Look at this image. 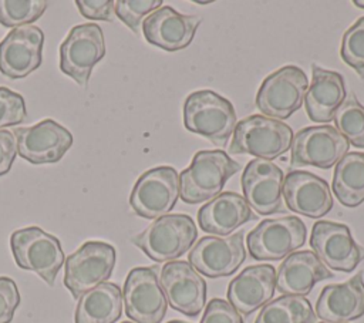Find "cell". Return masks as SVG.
Listing matches in <instances>:
<instances>
[{
    "instance_id": "1",
    "label": "cell",
    "mask_w": 364,
    "mask_h": 323,
    "mask_svg": "<svg viewBox=\"0 0 364 323\" xmlns=\"http://www.w3.org/2000/svg\"><path fill=\"white\" fill-rule=\"evenodd\" d=\"M239 169L240 164L222 149L198 151L191 165L179 174V196L186 203L213 199Z\"/></svg>"
},
{
    "instance_id": "2",
    "label": "cell",
    "mask_w": 364,
    "mask_h": 323,
    "mask_svg": "<svg viewBox=\"0 0 364 323\" xmlns=\"http://www.w3.org/2000/svg\"><path fill=\"white\" fill-rule=\"evenodd\" d=\"M237 124L233 104L210 90L195 91L183 104V125L218 147H225Z\"/></svg>"
},
{
    "instance_id": "3",
    "label": "cell",
    "mask_w": 364,
    "mask_h": 323,
    "mask_svg": "<svg viewBox=\"0 0 364 323\" xmlns=\"http://www.w3.org/2000/svg\"><path fill=\"white\" fill-rule=\"evenodd\" d=\"M198 238L193 219L185 213H168L155 219L131 242L154 262H172L192 248Z\"/></svg>"
},
{
    "instance_id": "4",
    "label": "cell",
    "mask_w": 364,
    "mask_h": 323,
    "mask_svg": "<svg viewBox=\"0 0 364 323\" xmlns=\"http://www.w3.org/2000/svg\"><path fill=\"white\" fill-rule=\"evenodd\" d=\"M291 141L293 129L287 124L255 114L236 124L229 154H247L272 161L287 152Z\"/></svg>"
},
{
    "instance_id": "5",
    "label": "cell",
    "mask_w": 364,
    "mask_h": 323,
    "mask_svg": "<svg viewBox=\"0 0 364 323\" xmlns=\"http://www.w3.org/2000/svg\"><path fill=\"white\" fill-rule=\"evenodd\" d=\"M10 249L18 268L36 272L53 286L64 263L60 240L38 226L17 229L10 236Z\"/></svg>"
},
{
    "instance_id": "6",
    "label": "cell",
    "mask_w": 364,
    "mask_h": 323,
    "mask_svg": "<svg viewBox=\"0 0 364 323\" xmlns=\"http://www.w3.org/2000/svg\"><path fill=\"white\" fill-rule=\"evenodd\" d=\"M115 248L102 240H87L65 259L64 285L74 299L104 283L112 275Z\"/></svg>"
},
{
    "instance_id": "7",
    "label": "cell",
    "mask_w": 364,
    "mask_h": 323,
    "mask_svg": "<svg viewBox=\"0 0 364 323\" xmlns=\"http://www.w3.org/2000/svg\"><path fill=\"white\" fill-rule=\"evenodd\" d=\"M307 88L306 73L296 65H284L263 80L255 102L264 117L287 120L304 102Z\"/></svg>"
},
{
    "instance_id": "8",
    "label": "cell",
    "mask_w": 364,
    "mask_h": 323,
    "mask_svg": "<svg viewBox=\"0 0 364 323\" xmlns=\"http://www.w3.org/2000/svg\"><path fill=\"white\" fill-rule=\"evenodd\" d=\"M307 229L297 216H282L264 219L246 236L250 256L256 260H279L306 242Z\"/></svg>"
},
{
    "instance_id": "9",
    "label": "cell",
    "mask_w": 364,
    "mask_h": 323,
    "mask_svg": "<svg viewBox=\"0 0 364 323\" xmlns=\"http://www.w3.org/2000/svg\"><path fill=\"white\" fill-rule=\"evenodd\" d=\"M179 198V174L173 166L161 165L145 171L135 182L129 205L145 219H158L168 215Z\"/></svg>"
},
{
    "instance_id": "10",
    "label": "cell",
    "mask_w": 364,
    "mask_h": 323,
    "mask_svg": "<svg viewBox=\"0 0 364 323\" xmlns=\"http://www.w3.org/2000/svg\"><path fill=\"white\" fill-rule=\"evenodd\" d=\"M105 55V41L98 24L74 26L60 46V68L78 85L88 84L94 65Z\"/></svg>"
},
{
    "instance_id": "11",
    "label": "cell",
    "mask_w": 364,
    "mask_h": 323,
    "mask_svg": "<svg viewBox=\"0 0 364 323\" xmlns=\"http://www.w3.org/2000/svg\"><path fill=\"white\" fill-rule=\"evenodd\" d=\"M122 302L125 314L135 323H161L166 314L168 302L159 283L156 268L141 266L129 270Z\"/></svg>"
},
{
    "instance_id": "12",
    "label": "cell",
    "mask_w": 364,
    "mask_h": 323,
    "mask_svg": "<svg viewBox=\"0 0 364 323\" xmlns=\"http://www.w3.org/2000/svg\"><path fill=\"white\" fill-rule=\"evenodd\" d=\"M348 141L331 125L306 127L293 135L291 166H317L328 169L334 166L347 152Z\"/></svg>"
},
{
    "instance_id": "13",
    "label": "cell",
    "mask_w": 364,
    "mask_h": 323,
    "mask_svg": "<svg viewBox=\"0 0 364 323\" xmlns=\"http://www.w3.org/2000/svg\"><path fill=\"white\" fill-rule=\"evenodd\" d=\"M246 259L243 232L228 236H203L188 255L189 265L210 279L233 275Z\"/></svg>"
},
{
    "instance_id": "14",
    "label": "cell",
    "mask_w": 364,
    "mask_h": 323,
    "mask_svg": "<svg viewBox=\"0 0 364 323\" xmlns=\"http://www.w3.org/2000/svg\"><path fill=\"white\" fill-rule=\"evenodd\" d=\"M310 246L333 270L348 273L364 260V248L353 239L350 228L344 223L317 221L311 229Z\"/></svg>"
},
{
    "instance_id": "15",
    "label": "cell",
    "mask_w": 364,
    "mask_h": 323,
    "mask_svg": "<svg viewBox=\"0 0 364 323\" xmlns=\"http://www.w3.org/2000/svg\"><path fill=\"white\" fill-rule=\"evenodd\" d=\"M13 134L18 155L36 165L60 161L73 145V134L51 118L31 127H18Z\"/></svg>"
},
{
    "instance_id": "16",
    "label": "cell",
    "mask_w": 364,
    "mask_h": 323,
    "mask_svg": "<svg viewBox=\"0 0 364 323\" xmlns=\"http://www.w3.org/2000/svg\"><path fill=\"white\" fill-rule=\"evenodd\" d=\"M159 283L169 306L188 316H198L206 302L205 279L185 260H172L162 266Z\"/></svg>"
},
{
    "instance_id": "17",
    "label": "cell",
    "mask_w": 364,
    "mask_h": 323,
    "mask_svg": "<svg viewBox=\"0 0 364 323\" xmlns=\"http://www.w3.org/2000/svg\"><path fill=\"white\" fill-rule=\"evenodd\" d=\"M243 198L259 215H272L283 211L284 174L272 161L255 158L242 174Z\"/></svg>"
},
{
    "instance_id": "18",
    "label": "cell",
    "mask_w": 364,
    "mask_h": 323,
    "mask_svg": "<svg viewBox=\"0 0 364 323\" xmlns=\"http://www.w3.org/2000/svg\"><path fill=\"white\" fill-rule=\"evenodd\" d=\"M44 33L37 26L13 28L0 41V73L9 78H24L41 64Z\"/></svg>"
},
{
    "instance_id": "19",
    "label": "cell",
    "mask_w": 364,
    "mask_h": 323,
    "mask_svg": "<svg viewBox=\"0 0 364 323\" xmlns=\"http://www.w3.org/2000/svg\"><path fill=\"white\" fill-rule=\"evenodd\" d=\"M282 194L291 212L307 218H321L333 208L328 184L309 171H290L284 176Z\"/></svg>"
},
{
    "instance_id": "20",
    "label": "cell",
    "mask_w": 364,
    "mask_h": 323,
    "mask_svg": "<svg viewBox=\"0 0 364 323\" xmlns=\"http://www.w3.org/2000/svg\"><path fill=\"white\" fill-rule=\"evenodd\" d=\"M200 18L181 14L171 6H164L145 17L142 33L145 40L165 51H178L188 47L196 33Z\"/></svg>"
},
{
    "instance_id": "21",
    "label": "cell",
    "mask_w": 364,
    "mask_h": 323,
    "mask_svg": "<svg viewBox=\"0 0 364 323\" xmlns=\"http://www.w3.org/2000/svg\"><path fill=\"white\" fill-rule=\"evenodd\" d=\"M276 290V269L272 265L245 268L228 286L229 303L245 316L270 302Z\"/></svg>"
},
{
    "instance_id": "22",
    "label": "cell",
    "mask_w": 364,
    "mask_h": 323,
    "mask_svg": "<svg viewBox=\"0 0 364 323\" xmlns=\"http://www.w3.org/2000/svg\"><path fill=\"white\" fill-rule=\"evenodd\" d=\"M364 314L363 272L344 283L327 285L316 302V316L328 323H347Z\"/></svg>"
},
{
    "instance_id": "23",
    "label": "cell",
    "mask_w": 364,
    "mask_h": 323,
    "mask_svg": "<svg viewBox=\"0 0 364 323\" xmlns=\"http://www.w3.org/2000/svg\"><path fill=\"white\" fill-rule=\"evenodd\" d=\"M330 269L311 250L293 252L276 272V289L283 295L306 296L316 283L331 279Z\"/></svg>"
},
{
    "instance_id": "24",
    "label": "cell",
    "mask_w": 364,
    "mask_h": 323,
    "mask_svg": "<svg viewBox=\"0 0 364 323\" xmlns=\"http://www.w3.org/2000/svg\"><path fill=\"white\" fill-rule=\"evenodd\" d=\"M253 219H256L255 212L236 192H222L198 211L199 228L213 236H228Z\"/></svg>"
},
{
    "instance_id": "25",
    "label": "cell",
    "mask_w": 364,
    "mask_h": 323,
    "mask_svg": "<svg viewBox=\"0 0 364 323\" xmlns=\"http://www.w3.org/2000/svg\"><path fill=\"white\" fill-rule=\"evenodd\" d=\"M311 85L304 95V107L309 118L327 124L347 97L346 83L340 73L311 65Z\"/></svg>"
},
{
    "instance_id": "26",
    "label": "cell",
    "mask_w": 364,
    "mask_h": 323,
    "mask_svg": "<svg viewBox=\"0 0 364 323\" xmlns=\"http://www.w3.org/2000/svg\"><path fill=\"white\" fill-rule=\"evenodd\" d=\"M122 290L104 282L84 293L75 307V323H115L122 314Z\"/></svg>"
},
{
    "instance_id": "27",
    "label": "cell",
    "mask_w": 364,
    "mask_h": 323,
    "mask_svg": "<svg viewBox=\"0 0 364 323\" xmlns=\"http://www.w3.org/2000/svg\"><path fill=\"white\" fill-rule=\"evenodd\" d=\"M333 192L347 208H355L364 202V152H347L336 164Z\"/></svg>"
},
{
    "instance_id": "28",
    "label": "cell",
    "mask_w": 364,
    "mask_h": 323,
    "mask_svg": "<svg viewBox=\"0 0 364 323\" xmlns=\"http://www.w3.org/2000/svg\"><path fill=\"white\" fill-rule=\"evenodd\" d=\"M316 313L304 296L283 295L266 303L255 323H314Z\"/></svg>"
},
{
    "instance_id": "29",
    "label": "cell",
    "mask_w": 364,
    "mask_h": 323,
    "mask_svg": "<svg viewBox=\"0 0 364 323\" xmlns=\"http://www.w3.org/2000/svg\"><path fill=\"white\" fill-rule=\"evenodd\" d=\"M336 129L348 141V144L364 148V105L358 102L355 94L346 97L334 114Z\"/></svg>"
},
{
    "instance_id": "30",
    "label": "cell",
    "mask_w": 364,
    "mask_h": 323,
    "mask_svg": "<svg viewBox=\"0 0 364 323\" xmlns=\"http://www.w3.org/2000/svg\"><path fill=\"white\" fill-rule=\"evenodd\" d=\"M47 9L44 0H0V24L23 27L41 17Z\"/></svg>"
},
{
    "instance_id": "31",
    "label": "cell",
    "mask_w": 364,
    "mask_h": 323,
    "mask_svg": "<svg viewBox=\"0 0 364 323\" xmlns=\"http://www.w3.org/2000/svg\"><path fill=\"white\" fill-rule=\"evenodd\" d=\"M340 54L343 61L364 80V16L343 34Z\"/></svg>"
},
{
    "instance_id": "32",
    "label": "cell",
    "mask_w": 364,
    "mask_h": 323,
    "mask_svg": "<svg viewBox=\"0 0 364 323\" xmlns=\"http://www.w3.org/2000/svg\"><path fill=\"white\" fill-rule=\"evenodd\" d=\"M161 6V0H118L115 1V14L134 33H138L142 18L145 20Z\"/></svg>"
},
{
    "instance_id": "33",
    "label": "cell",
    "mask_w": 364,
    "mask_h": 323,
    "mask_svg": "<svg viewBox=\"0 0 364 323\" xmlns=\"http://www.w3.org/2000/svg\"><path fill=\"white\" fill-rule=\"evenodd\" d=\"M27 120L26 102L21 94L0 87V129L17 125Z\"/></svg>"
},
{
    "instance_id": "34",
    "label": "cell",
    "mask_w": 364,
    "mask_h": 323,
    "mask_svg": "<svg viewBox=\"0 0 364 323\" xmlns=\"http://www.w3.org/2000/svg\"><path fill=\"white\" fill-rule=\"evenodd\" d=\"M200 323H243V319L229 302L215 297L206 305Z\"/></svg>"
},
{
    "instance_id": "35",
    "label": "cell",
    "mask_w": 364,
    "mask_h": 323,
    "mask_svg": "<svg viewBox=\"0 0 364 323\" xmlns=\"http://www.w3.org/2000/svg\"><path fill=\"white\" fill-rule=\"evenodd\" d=\"M20 293L11 277L0 276V323H10L20 305Z\"/></svg>"
},
{
    "instance_id": "36",
    "label": "cell",
    "mask_w": 364,
    "mask_h": 323,
    "mask_svg": "<svg viewBox=\"0 0 364 323\" xmlns=\"http://www.w3.org/2000/svg\"><path fill=\"white\" fill-rule=\"evenodd\" d=\"M78 11L90 20L112 21L115 14V1L112 0H75Z\"/></svg>"
},
{
    "instance_id": "37",
    "label": "cell",
    "mask_w": 364,
    "mask_h": 323,
    "mask_svg": "<svg viewBox=\"0 0 364 323\" xmlns=\"http://www.w3.org/2000/svg\"><path fill=\"white\" fill-rule=\"evenodd\" d=\"M17 155V142L13 131L0 129V176L7 174Z\"/></svg>"
},
{
    "instance_id": "38",
    "label": "cell",
    "mask_w": 364,
    "mask_h": 323,
    "mask_svg": "<svg viewBox=\"0 0 364 323\" xmlns=\"http://www.w3.org/2000/svg\"><path fill=\"white\" fill-rule=\"evenodd\" d=\"M357 7H361V9H364V0H354L353 1Z\"/></svg>"
},
{
    "instance_id": "39",
    "label": "cell",
    "mask_w": 364,
    "mask_h": 323,
    "mask_svg": "<svg viewBox=\"0 0 364 323\" xmlns=\"http://www.w3.org/2000/svg\"><path fill=\"white\" fill-rule=\"evenodd\" d=\"M168 323H186V322H182V320H171Z\"/></svg>"
},
{
    "instance_id": "40",
    "label": "cell",
    "mask_w": 364,
    "mask_h": 323,
    "mask_svg": "<svg viewBox=\"0 0 364 323\" xmlns=\"http://www.w3.org/2000/svg\"><path fill=\"white\" fill-rule=\"evenodd\" d=\"M196 4H209L210 1H195Z\"/></svg>"
},
{
    "instance_id": "41",
    "label": "cell",
    "mask_w": 364,
    "mask_h": 323,
    "mask_svg": "<svg viewBox=\"0 0 364 323\" xmlns=\"http://www.w3.org/2000/svg\"><path fill=\"white\" fill-rule=\"evenodd\" d=\"M122 323H132V322H122Z\"/></svg>"
},
{
    "instance_id": "42",
    "label": "cell",
    "mask_w": 364,
    "mask_h": 323,
    "mask_svg": "<svg viewBox=\"0 0 364 323\" xmlns=\"http://www.w3.org/2000/svg\"><path fill=\"white\" fill-rule=\"evenodd\" d=\"M321 323H328V322H321Z\"/></svg>"
}]
</instances>
